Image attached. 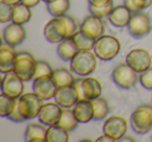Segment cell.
Wrapping results in <instances>:
<instances>
[{"label":"cell","mask_w":152,"mask_h":142,"mask_svg":"<svg viewBox=\"0 0 152 142\" xmlns=\"http://www.w3.org/2000/svg\"><path fill=\"white\" fill-rule=\"evenodd\" d=\"M97 55L92 50H79L70 61V68L79 77H89L97 67Z\"/></svg>","instance_id":"1"},{"label":"cell","mask_w":152,"mask_h":142,"mask_svg":"<svg viewBox=\"0 0 152 142\" xmlns=\"http://www.w3.org/2000/svg\"><path fill=\"white\" fill-rule=\"evenodd\" d=\"M121 43L113 35H102L96 39L93 51L101 61H112L119 54Z\"/></svg>","instance_id":"2"},{"label":"cell","mask_w":152,"mask_h":142,"mask_svg":"<svg viewBox=\"0 0 152 142\" xmlns=\"http://www.w3.org/2000/svg\"><path fill=\"white\" fill-rule=\"evenodd\" d=\"M130 124L133 132L139 135L148 134L152 129V104L139 106L130 115Z\"/></svg>","instance_id":"3"},{"label":"cell","mask_w":152,"mask_h":142,"mask_svg":"<svg viewBox=\"0 0 152 142\" xmlns=\"http://www.w3.org/2000/svg\"><path fill=\"white\" fill-rule=\"evenodd\" d=\"M132 67L127 63L119 64L112 73V79L114 83L121 89L128 90L134 87L137 82L139 81V75Z\"/></svg>","instance_id":"4"},{"label":"cell","mask_w":152,"mask_h":142,"mask_svg":"<svg viewBox=\"0 0 152 142\" xmlns=\"http://www.w3.org/2000/svg\"><path fill=\"white\" fill-rule=\"evenodd\" d=\"M36 59L29 52H17L14 65V71L23 79L24 82H28L34 79L36 74L37 68Z\"/></svg>","instance_id":"5"},{"label":"cell","mask_w":152,"mask_h":142,"mask_svg":"<svg viewBox=\"0 0 152 142\" xmlns=\"http://www.w3.org/2000/svg\"><path fill=\"white\" fill-rule=\"evenodd\" d=\"M128 32L134 39H142L152 30V19L143 11L132 13L130 22L127 25Z\"/></svg>","instance_id":"6"},{"label":"cell","mask_w":152,"mask_h":142,"mask_svg":"<svg viewBox=\"0 0 152 142\" xmlns=\"http://www.w3.org/2000/svg\"><path fill=\"white\" fill-rule=\"evenodd\" d=\"M43 102L34 92L32 93L22 94L19 97V109L23 117L26 120L34 119L39 116L41 108L43 107Z\"/></svg>","instance_id":"7"},{"label":"cell","mask_w":152,"mask_h":142,"mask_svg":"<svg viewBox=\"0 0 152 142\" xmlns=\"http://www.w3.org/2000/svg\"><path fill=\"white\" fill-rule=\"evenodd\" d=\"M24 91V81L12 70L4 73L1 82V92L14 98H19Z\"/></svg>","instance_id":"8"},{"label":"cell","mask_w":152,"mask_h":142,"mask_svg":"<svg viewBox=\"0 0 152 142\" xmlns=\"http://www.w3.org/2000/svg\"><path fill=\"white\" fill-rule=\"evenodd\" d=\"M126 63L132 67L137 72L141 73L151 67L152 57L146 49L134 48L131 49L126 55Z\"/></svg>","instance_id":"9"},{"label":"cell","mask_w":152,"mask_h":142,"mask_svg":"<svg viewBox=\"0 0 152 142\" xmlns=\"http://www.w3.org/2000/svg\"><path fill=\"white\" fill-rule=\"evenodd\" d=\"M44 36L50 43H57L67 38V28L61 17H53L44 27Z\"/></svg>","instance_id":"10"},{"label":"cell","mask_w":152,"mask_h":142,"mask_svg":"<svg viewBox=\"0 0 152 142\" xmlns=\"http://www.w3.org/2000/svg\"><path fill=\"white\" fill-rule=\"evenodd\" d=\"M127 120L122 116H114L108 117L105 120L102 127L103 134L114 138L116 141H119L123 136H125L127 132Z\"/></svg>","instance_id":"11"},{"label":"cell","mask_w":152,"mask_h":142,"mask_svg":"<svg viewBox=\"0 0 152 142\" xmlns=\"http://www.w3.org/2000/svg\"><path fill=\"white\" fill-rule=\"evenodd\" d=\"M57 87L51 77H42L34 79L32 91L42 100H49L56 93Z\"/></svg>","instance_id":"12"},{"label":"cell","mask_w":152,"mask_h":142,"mask_svg":"<svg viewBox=\"0 0 152 142\" xmlns=\"http://www.w3.org/2000/svg\"><path fill=\"white\" fill-rule=\"evenodd\" d=\"M61 113H63V107L59 106L56 102H50L43 104L38 117L41 123L49 127V125H54L58 123Z\"/></svg>","instance_id":"13"},{"label":"cell","mask_w":152,"mask_h":142,"mask_svg":"<svg viewBox=\"0 0 152 142\" xmlns=\"http://www.w3.org/2000/svg\"><path fill=\"white\" fill-rule=\"evenodd\" d=\"M3 41L7 44L16 47L21 45L26 39V30L21 24H17L15 22L7 24L2 32Z\"/></svg>","instance_id":"14"},{"label":"cell","mask_w":152,"mask_h":142,"mask_svg":"<svg viewBox=\"0 0 152 142\" xmlns=\"http://www.w3.org/2000/svg\"><path fill=\"white\" fill-rule=\"evenodd\" d=\"M55 102L63 108L71 109L76 104V102L79 100L77 91L74 88L73 85L64 86V87L57 88L55 93Z\"/></svg>","instance_id":"15"},{"label":"cell","mask_w":152,"mask_h":142,"mask_svg":"<svg viewBox=\"0 0 152 142\" xmlns=\"http://www.w3.org/2000/svg\"><path fill=\"white\" fill-rule=\"evenodd\" d=\"M79 29L83 30L89 37H91V38L96 40L99 37H101L102 35H104L105 26H104V23L101 18L96 17V16L91 14L90 16L86 17V19L81 23Z\"/></svg>","instance_id":"16"},{"label":"cell","mask_w":152,"mask_h":142,"mask_svg":"<svg viewBox=\"0 0 152 142\" xmlns=\"http://www.w3.org/2000/svg\"><path fill=\"white\" fill-rule=\"evenodd\" d=\"M132 17V12L126 5H117L114 7L110 14L108 15V21L116 27H125L129 24Z\"/></svg>","instance_id":"17"},{"label":"cell","mask_w":152,"mask_h":142,"mask_svg":"<svg viewBox=\"0 0 152 142\" xmlns=\"http://www.w3.org/2000/svg\"><path fill=\"white\" fill-rule=\"evenodd\" d=\"M72 110L79 123H88L94 120V107L92 100H78Z\"/></svg>","instance_id":"18"},{"label":"cell","mask_w":152,"mask_h":142,"mask_svg":"<svg viewBox=\"0 0 152 142\" xmlns=\"http://www.w3.org/2000/svg\"><path fill=\"white\" fill-rule=\"evenodd\" d=\"M17 52L13 46L3 43L0 47V71L2 73H7L14 70L15 59Z\"/></svg>","instance_id":"19"},{"label":"cell","mask_w":152,"mask_h":142,"mask_svg":"<svg viewBox=\"0 0 152 142\" xmlns=\"http://www.w3.org/2000/svg\"><path fill=\"white\" fill-rule=\"evenodd\" d=\"M45 125V124H44ZM40 123H29L26 127L24 139L27 142H44L46 141L47 129Z\"/></svg>","instance_id":"20"},{"label":"cell","mask_w":152,"mask_h":142,"mask_svg":"<svg viewBox=\"0 0 152 142\" xmlns=\"http://www.w3.org/2000/svg\"><path fill=\"white\" fill-rule=\"evenodd\" d=\"M83 91H85L87 99L93 100L95 98L100 97L102 93V85L96 77H87L83 79Z\"/></svg>","instance_id":"21"},{"label":"cell","mask_w":152,"mask_h":142,"mask_svg":"<svg viewBox=\"0 0 152 142\" xmlns=\"http://www.w3.org/2000/svg\"><path fill=\"white\" fill-rule=\"evenodd\" d=\"M56 51H57V55L63 61L70 62L79 50L76 47V45L74 44L73 40L71 38H66L61 42L58 43Z\"/></svg>","instance_id":"22"},{"label":"cell","mask_w":152,"mask_h":142,"mask_svg":"<svg viewBox=\"0 0 152 142\" xmlns=\"http://www.w3.org/2000/svg\"><path fill=\"white\" fill-rule=\"evenodd\" d=\"M69 131L58 124L49 125L47 127L46 142H67L69 141Z\"/></svg>","instance_id":"23"},{"label":"cell","mask_w":152,"mask_h":142,"mask_svg":"<svg viewBox=\"0 0 152 142\" xmlns=\"http://www.w3.org/2000/svg\"><path fill=\"white\" fill-rule=\"evenodd\" d=\"M71 39L73 40L76 47L78 48V50H92V49H94L96 40L89 37L83 30H77Z\"/></svg>","instance_id":"24"},{"label":"cell","mask_w":152,"mask_h":142,"mask_svg":"<svg viewBox=\"0 0 152 142\" xmlns=\"http://www.w3.org/2000/svg\"><path fill=\"white\" fill-rule=\"evenodd\" d=\"M52 79L54 82V84L56 85L57 88L64 87V86H69L73 85L75 79L73 77L72 73L70 72L67 68H58L55 69L53 71L52 74Z\"/></svg>","instance_id":"25"},{"label":"cell","mask_w":152,"mask_h":142,"mask_svg":"<svg viewBox=\"0 0 152 142\" xmlns=\"http://www.w3.org/2000/svg\"><path fill=\"white\" fill-rule=\"evenodd\" d=\"M31 11L30 7L24 5L23 3H18V4L14 5V14H13V20L12 22H15L17 24H23L29 22V20L31 19Z\"/></svg>","instance_id":"26"},{"label":"cell","mask_w":152,"mask_h":142,"mask_svg":"<svg viewBox=\"0 0 152 142\" xmlns=\"http://www.w3.org/2000/svg\"><path fill=\"white\" fill-rule=\"evenodd\" d=\"M78 120L76 119L75 115H74L73 110L68 108H63V113H61V119H59L57 124L59 127H64V129H68L69 132L74 131L78 125Z\"/></svg>","instance_id":"27"},{"label":"cell","mask_w":152,"mask_h":142,"mask_svg":"<svg viewBox=\"0 0 152 142\" xmlns=\"http://www.w3.org/2000/svg\"><path fill=\"white\" fill-rule=\"evenodd\" d=\"M70 5V0H54L52 2L47 3V10L53 17H61L69 11Z\"/></svg>","instance_id":"28"},{"label":"cell","mask_w":152,"mask_h":142,"mask_svg":"<svg viewBox=\"0 0 152 142\" xmlns=\"http://www.w3.org/2000/svg\"><path fill=\"white\" fill-rule=\"evenodd\" d=\"M92 102L94 107V120L99 121L105 119L110 113V106L107 102L100 96V97L93 99Z\"/></svg>","instance_id":"29"},{"label":"cell","mask_w":152,"mask_h":142,"mask_svg":"<svg viewBox=\"0 0 152 142\" xmlns=\"http://www.w3.org/2000/svg\"><path fill=\"white\" fill-rule=\"evenodd\" d=\"M19 98H14L7 94L1 92L0 95V116L1 117H7L13 110L15 109L16 104L18 102Z\"/></svg>","instance_id":"30"},{"label":"cell","mask_w":152,"mask_h":142,"mask_svg":"<svg viewBox=\"0 0 152 142\" xmlns=\"http://www.w3.org/2000/svg\"><path fill=\"white\" fill-rule=\"evenodd\" d=\"M14 14V5L9 4L1 0L0 2V22L1 23H7L13 20Z\"/></svg>","instance_id":"31"},{"label":"cell","mask_w":152,"mask_h":142,"mask_svg":"<svg viewBox=\"0 0 152 142\" xmlns=\"http://www.w3.org/2000/svg\"><path fill=\"white\" fill-rule=\"evenodd\" d=\"M53 71L50 65L45 61H38L37 62V68H36V74H34V79L42 77H52Z\"/></svg>","instance_id":"32"},{"label":"cell","mask_w":152,"mask_h":142,"mask_svg":"<svg viewBox=\"0 0 152 142\" xmlns=\"http://www.w3.org/2000/svg\"><path fill=\"white\" fill-rule=\"evenodd\" d=\"M113 9H114V2L113 1L110 3H108V4L104 5V7H93V5H89V10L92 15L101 18V19L108 17V15L110 14Z\"/></svg>","instance_id":"33"},{"label":"cell","mask_w":152,"mask_h":142,"mask_svg":"<svg viewBox=\"0 0 152 142\" xmlns=\"http://www.w3.org/2000/svg\"><path fill=\"white\" fill-rule=\"evenodd\" d=\"M139 81L142 87L147 90H152V67L148 68L147 70L140 73Z\"/></svg>","instance_id":"34"},{"label":"cell","mask_w":152,"mask_h":142,"mask_svg":"<svg viewBox=\"0 0 152 142\" xmlns=\"http://www.w3.org/2000/svg\"><path fill=\"white\" fill-rule=\"evenodd\" d=\"M61 18H63L64 22H65L66 28H67V38H72L73 35L78 30L77 29V24H76L75 20L68 15L61 16Z\"/></svg>","instance_id":"35"},{"label":"cell","mask_w":152,"mask_h":142,"mask_svg":"<svg viewBox=\"0 0 152 142\" xmlns=\"http://www.w3.org/2000/svg\"><path fill=\"white\" fill-rule=\"evenodd\" d=\"M18 102H19V99H18ZM18 102H17V104H16L15 109L13 110V112L7 116V118H9L10 120L14 121V122H23L26 119L24 118L23 115H22L21 111H20V109H19V104H18Z\"/></svg>","instance_id":"36"},{"label":"cell","mask_w":152,"mask_h":142,"mask_svg":"<svg viewBox=\"0 0 152 142\" xmlns=\"http://www.w3.org/2000/svg\"><path fill=\"white\" fill-rule=\"evenodd\" d=\"M83 77H78V79H75V81H74V83H73L74 88L76 89L77 94H78L79 100L87 99V97H86V94H85V91H83Z\"/></svg>","instance_id":"37"},{"label":"cell","mask_w":152,"mask_h":142,"mask_svg":"<svg viewBox=\"0 0 152 142\" xmlns=\"http://www.w3.org/2000/svg\"><path fill=\"white\" fill-rule=\"evenodd\" d=\"M134 2L140 11H144L152 5V0H134Z\"/></svg>","instance_id":"38"},{"label":"cell","mask_w":152,"mask_h":142,"mask_svg":"<svg viewBox=\"0 0 152 142\" xmlns=\"http://www.w3.org/2000/svg\"><path fill=\"white\" fill-rule=\"evenodd\" d=\"M112 1L113 0H88L89 5H93V7H104Z\"/></svg>","instance_id":"39"},{"label":"cell","mask_w":152,"mask_h":142,"mask_svg":"<svg viewBox=\"0 0 152 142\" xmlns=\"http://www.w3.org/2000/svg\"><path fill=\"white\" fill-rule=\"evenodd\" d=\"M124 5H126L129 10H130L132 13H137V12H140V9L137 7L135 4L134 0H124Z\"/></svg>","instance_id":"40"},{"label":"cell","mask_w":152,"mask_h":142,"mask_svg":"<svg viewBox=\"0 0 152 142\" xmlns=\"http://www.w3.org/2000/svg\"><path fill=\"white\" fill-rule=\"evenodd\" d=\"M40 2H41V0H21V3H23L24 5L30 7V9L36 7V5H38Z\"/></svg>","instance_id":"41"},{"label":"cell","mask_w":152,"mask_h":142,"mask_svg":"<svg viewBox=\"0 0 152 142\" xmlns=\"http://www.w3.org/2000/svg\"><path fill=\"white\" fill-rule=\"evenodd\" d=\"M96 141L97 142H116V140H115L114 138H112V137H110V136L103 134L102 136H99V137L96 139Z\"/></svg>","instance_id":"42"},{"label":"cell","mask_w":152,"mask_h":142,"mask_svg":"<svg viewBox=\"0 0 152 142\" xmlns=\"http://www.w3.org/2000/svg\"><path fill=\"white\" fill-rule=\"evenodd\" d=\"M2 1H4V2L9 3V4H12V5H16L21 2V0H2Z\"/></svg>","instance_id":"43"},{"label":"cell","mask_w":152,"mask_h":142,"mask_svg":"<svg viewBox=\"0 0 152 142\" xmlns=\"http://www.w3.org/2000/svg\"><path fill=\"white\" fill-rule=\"evenodd\" d=\"M119 141H121V142H125V141H134V139H133V138H131L130 136H123L122 138H121L120 140H119Z\"/></svg>","instance_id":"44"},{"label":"cell","mask_w":152,"mask_h":142,"mask_svg":"<svg viewBox=\"0 0 152 142\" xmlns=\"http://www.w3.org/2000/svg\"><path fill=\"white\" fill-rule=\"evenodd\" d=\"M42 1H44L45 3H49V2H52V1H54V0H42Z\"/></svg>","instance_id":"45"},{"label":"cell","mask_w":152,"mask_h":142,"mask_svg":"<svg viewBox=\"0 0 152 142\" xmlns=\"http://www.w3.org/2000/svg\"><path fill=\"white\" fill-rule=\"evenodd\" d=\"M151 104H152V100H151Z\"/></svg>","instance_id":"46"}]
</instances>
